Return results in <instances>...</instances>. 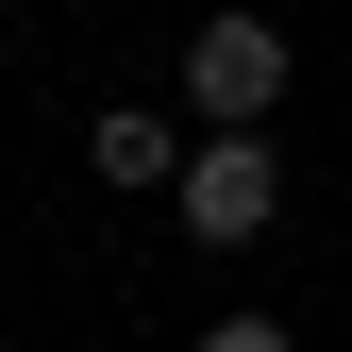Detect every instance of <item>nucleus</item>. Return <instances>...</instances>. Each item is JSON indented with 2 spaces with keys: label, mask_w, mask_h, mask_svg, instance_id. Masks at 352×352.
<instances>
[{
  "label": "nucleus",
  "mask_w": 352,
  "mask_h": 352,
  "mask_svg": "<svg viewBox=\"0 0 352 352\" xmlns=\"http://www.w3.org/2000/svg\"><path fill=\"white\" fill-rule=\"evenodd\" d=\"M84 151H101V185H135V201H185V151H201V135H185V101H118Z\"/></svg>",
  "instance_id": "7ed1b4c3"
},
{
  "label": "nucleus",
  "mask_w": 352,
  "mask_h": 352,
  "mask_svg": "<svg viewBox=\"0 0 352 352\" xmlns=\"http://www.w3.org/2000/svg\"><path fill=\"white\" fill-rule=\"evenodd\" d=\"M269 218H285V185H269V135H201V151H185V235H201V252H252Z\"/></svg>",
  "instance_id": "f03ea898"
},
{
  "label": "nucleus",
  "mask_w": 352,
  "mask_h": 352,
  "mask_svg": "<svg viewBox=\"0 0 352 352\" xmlns=\"http://www.w3.org/2000/svg\"><path fill=\"white\" fill-rule=\"evenodd\" d=\"M201 352H302L285 319H201Z\"/></svg>",
  "instance_id": "20e7f679"
},
{
  "label": "nucleus",
  "mask_w": 352,
  "mask_h": 352,
  "mask_svg": "<svg viewBox=\"0 0 352 352\" xmlns=\"http://www.w3.org/2000/svg\"><path fill=\"white\" fill-rule=\"evenodd\" d=\"M269 101H285V34L269 17H201L185 34V118L201 135H269Z\"/></svg>",
  "instance_id": "f257e3e1"
}]
</instances>
